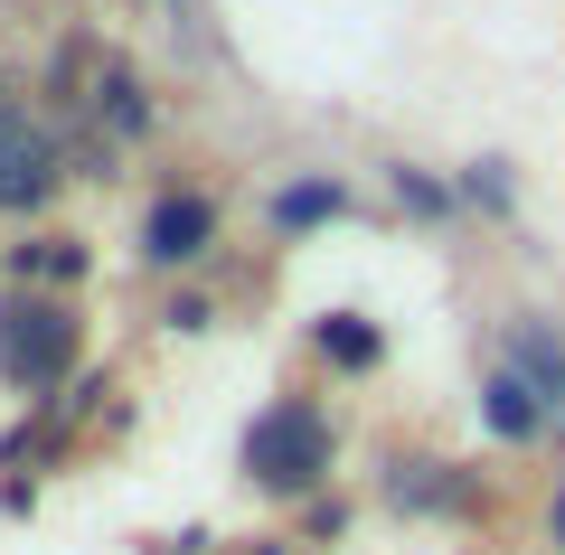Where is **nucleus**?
<instances>
[{
  "label": "nucleus",
  "mask_w": 565,
  "mask_h": 555,
  "mask_svg": "<svg viewBox=\"0 0 565 555\" xmlns=\"http://www.w3.org/2000/svg\"><path fill=\"white\" fill-rule=\"evenodd\" d=\"M481 424H490L500 442H546V434H556V424H546V405L527 396L509 367H490V386H481Z\"/></svg>",
  "instance_id": "423d86ee"
},
{
  "label": "nucleus",
  "mask_w": 565,
  "mask_h": 555,
  "mask_svg": "<svg viewBox=\"0 0 565 555\" xmlns=\"http://www.w3.org/2000/svg\"><path fill=\"white\" fill-rule=\"evenodd\" d=\"M377 349H386V339L367 330L359 311H330V320H321V357H330V367H349V377H359V367H377Z\"/></svg>",
  "instance_id": "1a4fd4ad"
},
{
  "label": "nucleus",
  "mask_w": 565,
  "mask_h": 555,
  "mask_svg": "<svg viewBox=\"0 0 565 555\" xmlns=\"http://www.w3.org/2000/svg\"><path fill=\"white\" fill-rule=\"evenodd\" d=\"M386 490H396V509H462V499H471L462 480L444 471V461H405V471L386 480Z\"/></svg>",
  "instance_id": "6e6552de"
},
{
  "label": "nucleus",
  "mask_w": 565,
  "mask_h": 555,
  "mask_svg": "<svg viewBox=\"0 0 565 555\" xmlns=\"http://www.w3.org/2000/svg\"><path fill=\"white\" fill-rule=\"evenodd\" d=\"M207 245H217V199H207V189L151 199V217H141V255L151 264H199Z\"/></svg>",
  "instance_id": "20e7f679"
},
{
  "label": "nucleus",
  "mask_w": 565,
  "mask_h": 555,
  "mask_svg": "<svg viewBox=\"0 0 565 555\" xmlns=\"http://www.w3.org/2000/svg\"><path fill=\"white\" fill-rule=\"evenodd\" d=\"M396 199L415 207V217H444V207H452V189H434L424 170H396Z\"/></svg>",
  "instance_id": "9b49d317"
},
{
  "label": "nucleus",
  "mask_w": 565,
  "mask_h": 555,
  "mask_svg": "<svg viewBox=\"0 0 565 555\" xmlns=\"http://www.w3.org/2000/svg\"><path fill=\"white\" fill-rule=\"evenodd\" d=\"M76 367V311L66 301H10L0 311V377L10 386H57Z\"/></svg>",
  "instance_id": "f03ea898"
},
{
  "label": "nucleus",
  "mask_w": 565,
  "mask_h": 555,
  "mask_svg": "<svg viewBox=\"0 0 565 555\" xmlns=\"http://www.w3.org/2000/svg\"><path fill=\"white\" fill-rule=\"evenodd\" d=\"M47 179H57V151H47V132H29V122H0V207L47 199Z\"/></svg>",
  "instance_id": "39448f33"
},
{
  "label": "nucleus",
  "mask_w": 565,
  "mask_h": 555,
  "mask_svg": "<svg viewBox=\"0 0 565 555\" xmlns=\"http://www.w3.org/2000/svg\"><path fill=\"white\" fill-rule=\"evenodd\" d=\"M500 367L546 405V424L565 434V330H556V320H546V311H519V320H509V339H500Z\"/></svg>",
  "instance_id": "7ed1b4c3"
},
{
  "label": "nucleus",
  "mask_w": 565,
  "mask_h": 555,
  "mask_svg": "<svg viewBox=\"0 0 565 555\" xmlns=\"http://www.w3.org/2000/svg\"><path fill=\"white\" fill-rule=\"evenodd\" d=\"M462 199H471V207H490V217H509V160H471Z\"/></svg>",
  "instance_id": "9d476101"
},
{
  "label": "nucleus",
  "mask_w": 565,
  "mask_h": 555,
  "mask_svg": "<svg viewBox=\"0 0 565 555\" xmlns=\"http://www.w3.org/2000/svg\"><path fill=\"white\" fill-rule=\"evenodd\" d=\"M264 555H274V546H264Z\"/></svg>",
  "instance_id": "ddd939ff"
},
{
  "label": "nucleus",
  "mask_w": 565,
  "mask_h": 555,
  "mask_svg": "<svg viewBox=\"0 0 565 555\" xmlns=\"http://www.w3.org/2000/svg\"><path fill=\"white\" fill-rule=\"evenodd\" d=\"M340 207H349V189H340V179H292V189L274 199V226H282V236H302V226L340 217Z\"/></svg>",
  "instance_id": "0eeeda50"
},
{
  "label": "nucleus",
  "mask_w": 565,
  "mask_h": 555,
  "mask_svg": "<svg viewBox=\"0 0 565 555\" xmlns=\"http://www.w3.org/2000/svg\"><path fill=\"white\" fill-rule=\"evenodd\" d=\"M245 471L264 480V490H311V480L330 471V415L302 396H282L274 415H255V434H245Z\"/></svg>",
  "instance_id": "f257e3e1"
},
{
  "label": "nucleus",
  "mask_w": 565,
  "mask_h": 555,
  "mask_svg": "<svg viewBox=\"0 0 565 555\" xmlns=\"http://www.w3.org/2000/svg\"><path fill=\"white\" fill-rule=\"evenodd\" d=\"M546 536H556V555H565V490L546 499Z\"/></svg>",
  "instance_id": "f8f14e48"
}]
</instances>
